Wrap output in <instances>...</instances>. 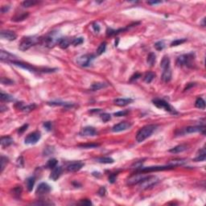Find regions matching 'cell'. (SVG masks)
Wrapping results in <instances>:
<instances>
[{
    "mask_svg": "<svg viewBox=\"0 0 206 206\" xmlns=\"http://www.w3.org/2000/svg\"><path fill=\"white\" fill-rule=\"evenodd\" d=\"M61 39L62 37H61V35L57 31H52L47 35H45L44 37H41L40 43L45 47L51 48H53L57 44H59Z\"/></svg>",
    "mask_w": 206,
    "mask_h": 206,
    "instance_id": "obj_1",
    "label": "cell"
},
{
    "mask_svg": "<svg viewBox=\"0 0 206 206\" xmlns=\"http://www.w3.org/2000/svg\"><path fill=\"white\" fill-rule=\"evenodd\" d=\"M156 128H157L156 125H147L145 127H142L136 135V141L138 143H142L146 140L153 134V132L156 130Z\"/></svg>",
    "mask_w": 206,
    "mask_h": 206,
    "instance_id": "obj_2",
    "label": "cell"
},
{
    "mask_svg": "<svg viewBox=\"0 0 206 206\" xmlns=\"http://www.w3.org/2000/svg\"><path fill=\"white\" fill-rule=\"evenodd\" d=\"M40 41H41V37H38L36 35L23 37L21 42L19 44V48L21 51H26L31 48L32 46H34L35 44L40 43Z\"/></svg>",
    "mask_w": 206,
    "mask_h": 206,
    "instance_id": "obj_3",
    "label": "cell"
},
{
    "mask_svg": "<svg viewBox=\"0 0 206 206\" xmlns=\"http://www.w3.org/2000/svg\"><path fill=\"white\" fill-rule=\"evenodd\" d=\"M195 64V54L193 53L184 54L178 57L176 65L178 66H186L188 68H193Z\"/></svg>",
    "mask_w": 206,
    "mask_h": 206,
    "instance_id": "obj_4",
    "label": "cell"
},
{
    "mask_svg": "<svg viewBox=\"0 0 206 206\" xmlns=\"http://www.w3.org/2000/svg\"><path fill=\"white\" fill-rule=\"evenodd\" d=\"M159 182V179L157 176L147 175L139 184V189L142 190H146L154 187L155 185L158 184Z\"/></svg>",
    "mask_w": 206,
    "mask_h": 206,
    "instance_id": "obj_5",
    "label": "cell"
},
{
    "mask_svg": "<svg viewBox=\"0 0 206 206\" xmlns=\"http://www.w3.org/2000/svg\"><path fill=\"white\" fill-rule=\"evenodd\" d=\"M152 102H153L154 105H155L157 108H159V109H163V110L167 111V112H169L171 114H177L176 110L168 102H167L166 101H164L163 99H154Z\"/></svg>",
    "mask_w": 206,
    "mask_h": 206,
    "instance_id": "obj_6",
    "label": "cell"
},
{
    "mask_svg": "<svg viewBox=\"0 0 206 206\" xmlns=\"http://www.w3.org/2000/svg\"><path fill=\"white\" fill-rule=\"evenodd\" d=\"M95 59V56L93 54H85L77 59V63L81 67H88L92 64L93 61Z\"/></svg>",
    "mask_w": 206,
    "mask_h": 206,
    "instance_id": "obj_7",
    "label": "cell"
},
{
    "mask_svg": "<svg viewBox=\"0 0 206 206\" xmlns=\"http://www.w3.org/2000/svg\"><path fill=\"white\" fill-rule=\"evenodd\" d=\"M174 168L173 167L167 165V166H151V167H139V169H137L139 171L143 172V173H147V172H151V171H165V170H169Z\"/></svg>",
    "mask_w": 206,
    "mask_h": 206,
    "instance_id": "obj_8",
    "label": "cell"
},
{
    "mask_svg": "<svg viewBox=\"0 0 206 206\" xmlns=\"http://www.w3.org/2000/svg\"><path fill=\"white\" fill-rule=\"evenodd\" d=\"M40 138H41V134L40 131H34L29 134L24 139V143L26 144H30L33 145L35 144L38 141L40 140Z\"/></svg>",
    "mask_w": 206,
    "mask_h": 206,
    "instance_id": "obj_9",
    "label": "cell"
},
{
    "mask_svg": "<svg viewBox=\"0 0 206 206\" xmlns=\"http://www.w3.org/2000/svg\"><path fill=\"white\" fill-rule=\"evenodd\" d=\"M147 175L142 174V173H138V174H134L131 176H130L127 179V184L130 186L132 185H135V184H139L142 180L144 179L145 177H147Z\"/></svg>",
    "mask_w": 206,
    "mask_h": 206,
    "instance_id": "obj_10",
    "label": "cell"
},
{
    "mask_svg": "<svg viewBox=\"0 0 206 206\" xmlns=\"http://www.w3.org/2000/svg\"><path fill=\"white\" fill-rule=\"evenodd\" d=\"M131 123H129V122H122V123H119V124L114 125V127H112V131L116 132V133L124 131H127L128 129H130V128L131 127Z\"/></svg>",
    "mask_w": 206,
    "mask_h": 206,
    "instance_id": "obj_11",
    "label": "cell"
},
{
    "mask_svg": "<svg viewBox=\"0 0 206 206\" xmlns=\"http://www.w3.org/2000/svg\"><path fill=\"white\" fill-rule=\"evenodd\" d=\"M85 165V163L81 161H75L69 163L67 166V171L69 172H76V171L81 170Z\"/></svg>",
    "mask_w": 206,
    "mask_h": 206,
    "instance_id": "obj_12",
    "label": "cell"
},
{
    "mask_svg": "<svg viewBox=\"0 0 206 206\" xmlns=\"http://www.w3.org/2000/svg\"><path fill=\"white\" fill-rule=\"evenodd\" d=\"M0 36L2 39L9 40V41H13L17 38V35L13 31H10V30H3L0 33Z\"/></svg>",
    "mask_w": 206,
    "mask_h": 206,
    "instance_id": "obj_13",
    "label": "cell"
},
{
    "mask_svg": "<svg viewBox=\"0 0 206 206\" xmlns=\"http://www.w3.org/2000/svg\"><path fill=\"white\" fill-rule=\"evenodd\" d=\"M51 191V187L47 183H40L35 191V193L39 196L48 194Z\"/></svg>",
    "mask_w": 206,
    "mask_h": 206,
    "instance_id": "obj_14",
    "label": "cell"
},
{
    "mask_svg": "<svg viewBox=\"0 0 206 206\" xmlns=\"http://www.w3.org/2000/svg\"><path fill=\"white\" fill-rule=\"evenodd\" d=\"M79 135L81 136H96L97 131L93 127H85L81 129Z\"/></svg>",
    "mask_w": 206,
    "mask_h": 206,
    "instance_id": "obj_15",
    "label": "cell"
},
{
    "mask_svg": "<svg viewBox=\"0 0 206 206\" xmlns=\"http://www.w3.org/2000/svg\"><path fill=\"white\" fill-rule=\"evenodd\" d=\"M11 63L15 65L18 66V67H20V68H22L23 69H26V70L29 71V72H31V73H35L37 71V69L35 68V67H33V66H31V65H29V64H26V63H23V62H20V61H11Z\"/></svg>",
    "mask_w": 206,
    "mask_h": 206,
    "instance_id": "obj_16",
    "label": "cell"
},
{
    "mask_svg": "<svg viewBox=\"0 0 206 206\" xmlns=\"http://www.w3.org/2000/svg\"><path fill=\"white\" fill-rule=\"evenodd\" d=\"M205 126H195V127H188L184 129V132L187 134H192V133H197V132H202L205 134Z\"/></svg>",
    "mask_w": 206,
    "mask_h": 206,
    "instance_id": "obj_17",
    "label": "cell"
},
{
    "mask_svg": "<svg viewBox=\"0 0 206 206\" xmlns=\"http://www.w3.org/2000/svg\"><path fill=\"white\" fill-rule=\"evenodd\" d=\"M62 171H63V170H62L61 167H55L53 169V171L51 172L50 175H49V178H50L51 180L56 181V180H57V179H59L60 176L61 175Z\"/></svg>",
    "mask_w": 206,
    "mask_h": 206,
    "instance_id": "obj_18",
    "label": "cell"
},
{
    "mask_svg": "<svg viewBox=\"0 0 206 206\" xmlns=\"http://www.w3.org/2000/svg\"><path fill=\"white\" fill-rule=\"evenodd\" d=\"M15 56L12 55L11 53H8V52H6L3 50H1L0 51V60L2 61H13V60L15 59Z\"/></svg>",
    "mask_w": 206,
    "mask_h": 206,
    "instance_id": "obj_19",
    "label": "cell"
},
{
    "mask_svg": "<svg viewBox=\"0 0 206 206\" xmlns=\"http://www.w3.org/2000/svg\"><path fill=\"white\" fill-rule=\"evenodd\" d=\"M133 101L134 100L131 98H118V99L114 100V103L119 106H126V105L132 103Z\"/></svg>",
    "mask_w": 206,
    "mask_h": 206,
    "instance_id": "obj_20",
    "label": "cell"
},
{
    "mask_svg": "<svg viewBox=\"0 0 206 206\" xmlns=\"http://www.w3.org/2000/svg\"><path fill=\"white\" fill-rule=\"evenodd\" d=\"M14 143L13 139L10 136H3L1 138V140H0V143L1 146L3 147H9L10 145H11Z\"/></svg>",
    "mask_w": 206,
    "mask_h": 206,
    "instance_id": "obj_21",
    "label": "cell"
},
{
    "mask_svg": "<svg viewBox=\"0 0 206 206\" xmlns=\"http://www.w3.org/2000/svg\"><path fill=\"white\" fill-rule=\"evenodd\" d=\"M72 41H73V39L69 38V37L62 38L61 41H60V43H59V46L61 48H63V49H65V48H69L72 44Z\"/></svg>",
    "mask_w": 206,
    "mask_h": 206,
    "instance_id": "obj_22",
    "label": "cell"
},
{
    "mask_svg": "<svg viewBox=\"0 0 206 206\" xmlns=\"http://www.w3.org/2000/svg\"><path fill=\"white\" fill-rule=\"evenodd\" d=\"M162 80L164 82H169L171 79V69H167L163 71L162 77H161Z\"/></svg>",
    "mask_w": 206,
    "mask_h": 206,
    "instance_id": "obj_23",
    "label": "cell"
},
{
    "mask_svg": "<svg viewBox=\"0 0 206 206\" xmlns=\"http://www.w3.org/2000/svg\"><path fill=\"white\" fill-rule=\"evenodd\" d=\"M188 149V147L186 146V145L184 144H181V145H178V146H176L175 147H173V148H171V149L169 150V152H171V153H180V152H183L184 151H186V150Z\"/></svg>",
    "mask_w": 206,
    "mask_h": 206,
    "instance_id": "obj_24",
    "label": "cell"
},
{
    "mask_svg": "<svg viewBox=\"0 0 206 206\" xmlns=\"http://www.w3.org/2000/svg\"><path fill=\"white\" fill-rule=\"evenodd\" d=\"M107 86H108V85L104 82H95V83L92 84V85L90 86V89L92 91H96V90H99V89L107 87Z\"/></svg>",
    "mask_w": 206,
    "mask_h": 206,
    "instance_id": "obj_25",
    "label": "cell"
},
{
    "mask_svg": "<svg viewBox=\"0 0 206 206\" xmlns=\"http://www.w3.org/2000/svg\"><path fill=\"white\" fill-rule=\"evenodd\" d=\"M147 65L151 67L155 65L156 62V55L154 53H150L147 58Z\"/></svg>",
    "mask_w": 206,
    "mask_h": 206,
    "instance_id": "obj_26",
    "label": "cell"
},
{
    "mask_svg": "<svg viewBox=\"0 0 206 206\" xmlns=\"http://www.w3.org/2000/svg\"><path fill=\"white\" fill-rule=\"evenodd\" d=\"M160 67L162 68L163 70L170 68V59H169V57H167V56H164L163 57L162 61L160 62Z\"/></svg>",
    "mask_w": 206,
    "mask_h": 206,
    "instance_id": "obj_27",
    "label": "cell"
},
{
    "mask_svg": "<svg viewBox=\"0 0 206 206\" xmlns=\"http://www.w3.org/2000/svg\"><path fill=\"white\" fill-rule=\"evenodd\" d=\"M35 178L34 176H31L29 178H27L26 180V186L27 190L29 192H31L32 189H33V187H34V184H35Z\"/></svg>",
    "mask_w": 206,
    "mask_h": 206,
    "instance_id": "obj_28",
    "label": "cell"
},
{
    "mask_svg": "<svg viewBox=\"0 0 206 206\" xmlns=\"http://www.w3.org/2000/svg\"><path fill=\"white\" fill-rule=\"evenodd\" d=\"M48 105H61V106H65V107H72L73 104L70 103V102H63V101H51V102H48Z\"/></svg>",
    "mask_w": 206,
    "mask_h": 206,
    "instance_id": "obj_29",
    "label": "cell"
},
{
    "mask_svg": "<svg viewBox=\"0 0 206 206\" xmlns=\"http://www.w3.org/2000/svg\"><path fill=\"white\" fill-rule=\"evenodd\" d=\"M96 162L100 163H104V164H109V163H113L114 160L110 157H100V158H97Z\"/></svg>",
    "mask_w": 206,
    "mask_h": 206,
    "instance_id": "obj_30",
    "label": "cell"
},
{
    "mask_svg": "<svg viewBox=\"0 0 206 206\" xmlns=\"http://www.w3.org/2000/svg\"><path fill=\"white\" fill-rule=\"evenodd\" d=\"M185 163H186L185 159H174V160H171V161H169V163H168V165H170V166L175 167L183 165V164H184Z\"/></svg>",
    "mask_w": 206,
    "mask_h": 206,
    "instance_id": "obj_31",
    "label": "cell"
},
{
    "mask_svg": "<svg viewBox=\"0 0 206 206\" xmlns=\"http://www.w3.org/2000/svg\"><path fill=\"white\" fill-rule=\"evenodd\" d=\"M155 77V74L154 73H152V72H147V73L145 74L144 77H143V81H144L146 83L149 84L153 81Z\"/></svg>",
    "mask_w": 206,
    "mask_h": 206,
    "instance_id": "obj_32",
    "label": "cell"
},
{
    "mask_svg": "<svg viewBox=\"0 0 206 206\" xmlns=\"http://www.w3.org/2000/svg\"><path fill=\"white\" fill-rule=\"evenodd\" d=\"M195 105H196V107L198 108V109L205 110V100H204L202 97H198L197 99L196 100Z\"/></svg>",
    "mask_w": 206,
    "mask_h": 206,
    "instance_id": "obj_33",
    "label": "cell"
},
{
    "mask_svg": "<svg viewBox=\"0 0 206 206\" xmlns=\"http://www.w3.org/2000/svg\"><path fill=\"white\" fill-rule=\"evenodd\" d=\"M27 16H28L27 12H23L20 15H17L15 17L12 18V20L15 22H19V21H23V20L26 19Z\"/></svg>",
    "mask_w": 206,
    "mask_h": 206,
    "instance_id": "obj_34",
    "label": "cell"
},
{
    "mask_svg": "<svg viewBox=\"0 0 206 206\" xmlns=\"http://www.w3.org/2000/svg\"><path fill=\"white\" fill-rule=\"evenodd\" d=\"M1 101H5V102H9V101H13L15 99L11 95L7 94V93H4L3 92H1Z\"/></svg>",
    "mask_w": 206,
    "mask_h": 206,
    "instance_id": "obj_35",
    "label": "cell"
},
{
    "mask_svg": "<svg viewBox=\"0 0 206 206\" xmlns=\"http://www.w3.org/2000/svg\"><path fill=\"white\" fill-rule=\"evenodd\" d=\"M205 158H206L205 151V150L203 149L200 155H198L196 158L193 159V161H195V162H202V161H205Z\"/></svg>",
    "mask_w": 206,
    "mask_h": 206,
    "instance_id": "obj_36",
    "label": "cell"
},
{
    "mask_svg": "<svg viewBox=\"0 0 206 206\" xmlns=\"http://www.w3.org/2000/svg\"><path fill=\"white\" fill-rule=\"evenodd\" d=\"M105 49H106V43L105 42H102L97 49V56H100L102 53H104L105 52Z\"/></svg>",
    "mask_w": 206,
    "mask_h": 206,
    "instance_id": "obj_37",
    "label": "cell"
},
{
    "mask_svg": "<svg viewBox=\"0 0 206 206\" xmlns=\"http://www.w3.org/2000/svg\"><path fill=\"white\" fill-rule=\"evenodd\" d=\"M57 163H58L57 159H49L48 163H47L46 167L49 168V169H53L55 167H57Z\"/></svg>",
    "mask_w": 206,
    "mask_h": 206,
    "instance_id": "obj_38",
    "label": "cell"
},
{
    "mask_svg": "<svg viewBox=\"0 0 206 206\" xmlns=\"http://www.w3.org/2000/svg\"><path fill=\"white\" fill-rule=\"evenodd\" d=\"M9 159L8 158L5 157V156H1V159H0V163H1V170H0V172H3V170H4L5 167L7 166V164L8 163Z\"/></svg>",
    "mask_w": 206,
    "mask_h": 206,
    "instance_id": "obj_39",
    "label": "cell"
},
{
    "mask_svg": "<svg viewBox=\"0 0 206 206\" xmlns=\"http://www.w3.org/2000/svg\"><path fill=\"white\" fill-rule=\"evenodd\" d=\"M36 3H38L37 1H34V0H27V1H24L22 3V6L24 7H32L34 6Z\"/></svg>",
    "mask_w": 206,
    "mask_h": 206,
    "instance_id": "obj_40",
    "label": "cell"
},
{
    "mask_svg": "<svg viewBox=\"0 0 206 206\" xmlns=\"http://www.w3.org/2000/svg\"><path fill=\"white\" fill-rule=\"evenodd\" d=\"M154 47L157 50V51H162L163 48H165V43H164V41H158V42H156L155 45H154Z\"/></svg>",
    "mask_w": 206,
    "mask_h": 206,
    "instance_id": "obj_41",
    "label": "cell"
},
{
    "mask_svg": "<svg viewBox=\"0 0 206 206\" xmlns=\"http://www.w3.org/2000/svg\"><path fill=\"white\" fill-rule=\"evenodd\" d=\"M36 107V105L35 104H31V105H24L23 107L22 111L25 112V113H29L31 112V110H33Z\"/></svg>",
    "mask_w": 206,
    "mask_h": 206,
    "instance_id": "obj_42",
    "label": "cell"
},
{
    "mask_svg": "<svg viewBox=\"0 0 206 206\" xmlns=\"http://www.w3.org/2000/svg\"><path fill=\"white\" fill-rule=\"evenodd\" d=\"M84 42V39L82 37H77V38H73V41H72V44L73 46H77L81 44Z\"/></svg>",
    "mask_w": 206,
    "mask_h": 206,
    "instance_id": "obj_43",
    "label": "cell"
},
{
    "mask_svg": "<svg viewBox=\"0 0 206 206\" xmlns=\"http://www.w3.org/2000/svg\"><path fill=\"white\" fill-rule=\"evenodd\" d=\"M80 147H82V148H85V149H89V148H95L99 147V144H97V143H88V144H82L79 145Z\"/></svg>",
    "mask_w": 206,
    "mask_h": 206,
    "instance_id": "obj_44",
    "label": "cell"
},
{
    "mask_svg": "<svg viewBox=\"0 0 206 206\" xmlns=\"http://www.w3.org/2000/svg\"><path fill=\"white\" fill-rule=\"evenodd\" d=\"M186 39H178V40H175L174 41H172L171 44V47H174V46H178L180 45L181 44H184V42H186Z\"/></svg>",
    "mask_w": 206,
    "mask_h": 206,
    "instance_id": "obj_45",
    "label": "cell"
},
{
    "mask_svg": "<svg viewBox=\"0 0 206 206\" xmlns=\"http://www.w3.org/2000/svg\"><path fill=\"white\" fill-rule=\"evenodd\" d=\"M101 119L103 123H107L111 119V115L107 113H103L102 114H101Z\"/></svg>",
    "mask_w": 206,
    "mask_h": 206,
    "instance_id": "obj_46",
    "label": "cell"
},
{
    "mask_svg": "<svg viewBox=\"0 0 206 206\" xmlns=\"http://www.w3.org/2000/svg\"><path fill=\"white\" fill-rule=\"evenodd\" d=\"M1 83L3 85H13L14 81L12 80L9 79V78H7V77H2L1 78Z\"/></svg>",
    "mask_w": 206,
    "mask_h": 206,
    "instance_id": "obj_47",
    "label": "cell"
},
{
    "mask_svg": "<svg viewBox=\"0 0 206 206\" xmlns=\"http://www.w3.org/2000/svg\"><path fill=\"white\" fill-rule=\"evenodd\" d=\"M21 193H22V188H21L20 186H18V187H16V188H15V189H13V193L15 197H19L20 196Z\"/></svg>",
    "mask_w": 206,
    "mask_h": 206,
    "instance_id": "obj_48",
    "label": "cell"
},
{
    "mask_svg": "<svg viewBox=\"0 0 206 206\" xmlns=\"http://www.w3.org/2000/svg\"><path fill=\"white\" fill-rule=\"evenodd\" d=\"M128 113H129L128 110H122V111H119V112L114 113V116H116V117H123V116H126Z\"/></svg>",
    "mask_w": 206,
    "mask_h": 206,
    "instance_id": "obj_49",
    "label": "cell"
},
{
    "mask_svg": "<svg viewBox=\"0 0 206 206\" xmlns=\"http://www.w3.org/2000/svg\"><path fill=\"white\" fill-rule=\"evenodd\" d=\"M117 175H118V173H112L110 174V176H109V182L113 184L116 181V178H117Z\"/></svg>",
    "mask_w": 206,
    "mask_h": 206,
    "instance_id": "obj_50",
    "label": "cell"
},
{
    "mask_svg": "<svg viewBox=\"0 0 206 206\" xmlns=\"http://www.w3.org/2000/svg\"><path fill=\"white\" fill-rule=\"evenodd\" d=\"M27 127H28V124H24V125H23L22 127L19 128L18 133H19V135H21V134H23V133L24 131H26V130L27 129Z\"/></svg>",
    "mask_w": 206,
    "mask_h": 206,
    "instance_id": "obj_51",
    "label": "cell"
},
{
    "mask_svg": "<svg viewBox=\"0 0 206 206\" xmlns=\"http://www.w3.org/2000/svg\"><path fill=\"white\" fill-rule=\"evenodd\" d=\"M44 127L48 131H50L52 130V123L50 122H45L44 123Z\"/></svg>",
    "mask_w": 206,
    "mask_h": 206,
    "instance_id": "obj_52",
    "label": "cell"
},
{
    "mask_svg": "<svg viewBox=\"0 0 206 206\" xmlns=\"http://www.w3.org/2000/svg\"><path fill=\"white\" fill-rule=\"evenodd\" d=\"M141 76H142V75H141L140 73H135V75H133L131 77L130 81H131V82H132V81H136L137 79H139V77H141Z\"/></svg>",
    "mask_w": 206,
    "mask_h": 206,
    "instance_id": "obj_53",
    "label": "cell"
},
{
    "mask_svg": "<svg viewBox=\"0 0 206 206\" xmlns=\"http://www.w3.org/2000/svg\"><path fill=\"white\" fill-rule=\"evenodd\" d=\"M105 193H106V189H105V187H101L99 191H98V194L101 197H104V196H105Z\"/></svg>",
    "mask_w": 206,
    "mask_h": 206,
    "instance_id": "obj_54",
    "label": "cell"
},
{
    "mask_svg": "<svg viewBox=\"0 0 206 206\" xmlns=\"http://www.w3.org/2000/svg\"><path fill=\"white\" fill-rule=\"evenodd\" d=\"M81 205H92V202L90 200H88V199H85V200H83L81 201L80 202Z\"/></svg>",
    "mask_w": 206,
    "mask_h": 206,
    "instance_id": "obj_55",
    "label": "cell"
},
{
    "mask_svg": "<svg viewBox=\"0 0 206 206\" xmlns=\"http://www.w3.org/2000/svg\"><path fill=\"white\" fill-rule=\"evenodd\" d=\"M9 9H10V7H9V6H3V7H1V12L3 14L6 13L7 11H8Z\"/></svg>",
    "mask_w": 206,
    "mask_h": 206,
    "instance_id": "obj_56",
    "label": "cell"
},
{
    "mask_svg": "<svg viewBox=\"0 0 206 206\" xmlns=\"http://www.w3.org/2000/svg\"><path fill=\"white\" fill-rule=\"evenodd\" d=\"M93 28L94 29V31H96L97 33L99 32V31H100V27L98 26V24H97V23H93Z\"/></svg>",
    "mask_w": 206,
    "mask_h": 206,
    "instance_id": "obj_57",
    "label": "cell"
},
{
    "mask_svg": "<svg viewBox=\"0 0 206 206\" xmlns=\"http://www.w3.org/2000/svg\"><path fill=\"white\" fill-rule=\"evenodd\" d=\"M53 203H48V202H35L33 203V205H52Z\"/></svg>",
    "mask_w": 206,
    "mask_h": 206,
    "instance_id": "obj_58",
    "label": "cell"
},
{
    "mask_svg": "<svg viewBox=\"0 0 206 206\" xmlns=\"http://www.w3.org/2000/svg\"><path fill=\"white\" fill-rule=\"evenodd\" d=\"M17 163H18V164L19 165V167L23 166V159L22 156H20L19 158L18 159Z\"/></svg>",
    "mask_w": 206,
    "mask_h": 206,
    "instance_id": "obj_59",
    "label": "cell"
},
{
    "mask_svg": "<svg viewBox=\"0 0 206 206\" xmlns=\"http://www.w3.org/2000/svg\"><path fill=\"white\" fill-rule=\"evenodd\" d=\"M147 3L150 5H155V4H159V3H162L161 1H148Z\"/></svg>",
    "mask_w": 206,
    "mask_h": 206,
    "instance_id": "obj_60",
    "label": "cell"
},
{
    "mask_svg": "<svg viewBox=\"0 0 206 206\" xmlns=\"http://www.w3.org/2000/svg\"><path fill=\"white\" fill-rule=\"evenodd\" d=\"M7 106H4L3 105H1V106H0V110H1V112H3L4 110H7Z\"/></svg>",
    "mask_w": 206,
    "mask_h": 206,
    "instance_id": "obj_61",
    "label": "cell"
},
{
    "mask_svg": "<svg viewBox=\"0 0 206 206\" xmlns=\"http://www.w3.org/2000/svg\"><path fill=\"white\" fill-rule=\"evenodd\" d=\"M193 85H194V83H193H193H189V86H188V87L185 88V89H184V90H185V91H186V90H188L189 88L192 87V86H193Z\"/></svg>",
    "mask_w": 206,
    "mask_h": 206,
    "instance_id": "obj_62",
    "label": "cell"
}]
</instances>
